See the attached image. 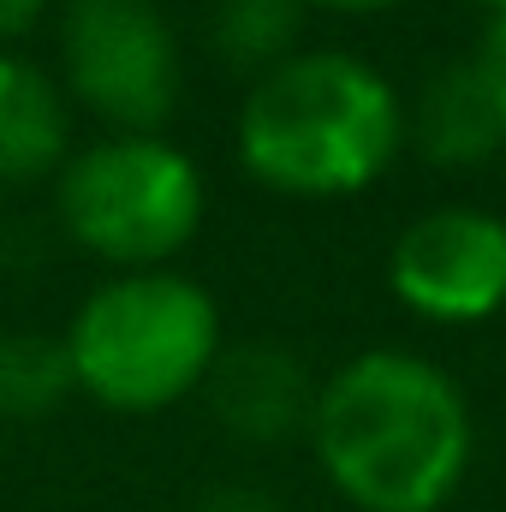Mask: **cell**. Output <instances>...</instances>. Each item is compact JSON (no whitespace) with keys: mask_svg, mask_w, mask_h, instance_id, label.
Masks as SVG:
<instances>
[{"mask_svg":"<svg viewBox=\"0 0 506 512\" xmlns=\"http://www.w3.org/2000/svg\"><path fill=\"white\" fill-rule=\"evenodd\" d=\"M66 233L120 268H161L203 227V173L161 131H114L60 167Z\"/></svg>","mask_w":506,"mask_h":512,"instance_id":"277c9868","label":"cell"},{"mask_svg":"<svg viewBox=\"0 0 506 512\" xmlns=\"http://www.w3.org/2000/svg\"><path fill=\"white\" fill-rule=\"evenodd\" d=\"M322 6H340V12H376V6H393V0H322Z\"/></svg>","mask_w":506,"mask_h":512,"instance_id":"9a60e30c","label":"cell"},{"mask_svg":"<svg viewBox=\"0 0 506 512\" xmlns=\"http://www.w3.org/2000/svg\"><path fill=\"white\" fill-rule=\"evenodd\" d=\"M387 286L429 322H483L506 310V221L471 203L417 215L393 239Z\"/></svg>","mask_w":506,"mask_h":512,"instance_id":"8992f818","label":"cell"},{"mask_svg":"<svg viewBox=\"0 0 506 512\" xmlns=\"http://www.w3.org/2000/svg\"><path fill=\"white\" fill-rule=\"evenodd\" d=\"M405 137L399 90L364 54L310 48L262 72L239 108V155L292 197L364 191Z\"/></svg>","mask_w":506,"mask_h":512,"instance_id":"7a4b0ae2","label":"cell"},{"mask_svg":"<svg viewBox=\"0 0 506 512\" xmlns=\"http://www.w3.org/2000/svg\"><path fill=\"white\" fill-rule=\"evenodd\" d=\"M483 6H489V12H501V6H506V0H483Z\"/></svg>","mask_w":506,"mask_h":512,"instance_id":"2e32d148","label":"cell"},{"mask_svg":"<svg viewBox=\"0 0 506 512\" xmlns=\"http://www.w3.org/2000/svg\"><path fill=\"white\" fill-rule=\"evenodd\" d=\"M60 60L72 90L120 131H161L179 108V42L155 0H72Z\"/></svg>","mask_w":506,"mask_h":512,"instance_id":"5b68a950","label":"cell"},{"mask_svg":"<svg viewBox=\"0 0 506 512\" xmlns=\"http://www.w3.org/2000/svg\"><path fill=\"white\" fill-rule=\"evenodd\" d=\"M417 149L441 167H477L495 149H506V102L501 90L483 78L477 60H447L411 108Z\"/></svg>","mask_w":506,"mask_h":512,"instance_id":"ba28073f","label":"cell"},{"mask_svg":"<svg viewBox=\"0 0 506 512\" xmlns=\"http://www.w3.org/2000/svg\"><path fill=\"white\" fill-rule=\"evenodd\" d=\"M66 352L78 387L108 411H167L209 382L221 358V310L191 274L131 268L78 304Z\"/></svg>","mask_w":506,"mask_h":512,"instance_id":"3957f363","label":"cell"},{"mask_svg":"<svg viewBox=\"0 0 506 512\" xmlns=\"http://www.w3.org/2000/svg\"><path fill=\"white\" fill-rule=\"evenodd\" d=\"M72 387L78 376H72L66 340L36 328L0 334V417H48Z\"/></svg>","mask_w":506,"mask_h":512,"instance_id":"8fae6325","label":"cell"},{"mask_svg":"<svg viewBox=\"0 0 506 512\" xmlns=\"http://www.w3.org/2000/svg\"><path fill=\"white\" fill-rule=\"evenodd\" d=\"M191 512H280V507L268 501V489H251V483H221V489H209Z\"/></svg>","mask_w":506,"mask_h":512,"instance_id":"7c38bea8","label":"cell"},{"mask_svg":"<svg viewBox=\"0 0 506 512\" xmlns=\"http://www.w3.org/2000/svg\"><path fill=\"white\" fill-rule=\"evenodd\" d=\"M42 6H48V0H0V42L24 36V30L42 18Z\"/></svg>","mask_w":506,"mask_h":512,"instance_id":"5bb4252c","label":"cell"},{"mask_svg":"<svg viewBox=\"0 0 506 512\" xmlns=\"http://www.w3.org/2000/svg\"><path fill=\"white\" fill-rule=\"evenodd\" d=\"M310 441L364 512H441L471 471V405L417 352H358L316 387Z\"/></svg>","mask_w":506,"mask_h":512,"instance_id":"6da1fadb","label":"cell"},{"mask_svg":"<svg viewBox=\"0 0 506 512\" xmlns=\"http://www.w3.org/2000/svg\"><path fill=\"white\" fill-rule=\"evenodd\" d=\"M66 137L72 114L60 84L24 54H0V185H30L66 167Z\"/></svg>","mask_w":506,"mask_h":512,"instance_id":"9c48e42d","label":"cell"},{"mask_svg":"<svg viewBox=\"0 0 506 512\" xmlns=\"http://www.w3.org/2000/svg\"><path fill=\"white\" fill-rule=\"evenodd\" d=\"M209 405L215 417L256 447H274L298 429H310V411H316V382L310 370L298 364V352L274 346V340H239V346H221L215 370H209Z\"/></svg>","mask_w":506,"mask_h":512,"instance_id":"52a82bcc","label":"cell"},{"mask_svg":"<svg viewBox=\"0 0 506 512\" xmlns=\"http://www.w3.org/2000/svg\"><path fill=\"white\" fill-rule=\"evenodd\" d=\"M477 66H483V78L501 90V102H506V6L489 18V30H483V42H477V54H471Z\"/></svg>","mask_w":506,"mask_h":512,"instance_id":"4fadbf2b","label":"cell"},{"mask_svg":"<svg viewBox=\"0 0 506 512\" xmlns=\"http://www.w3.org/2000/svg\"><path fill=\"white\" fill-rule=\"evenodd\" d=\"M215 54L239 72H274L292 60V42L304 30V0H215Z\"/></svg>","mask_w":506,"mask_h":512,"instance_id":"30bf717a","label":"cell"}]
</instances>
